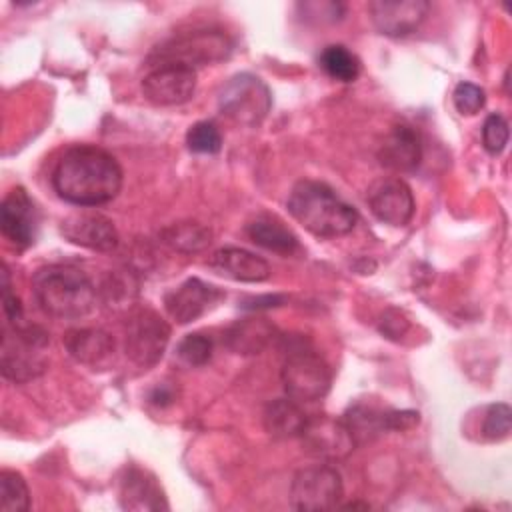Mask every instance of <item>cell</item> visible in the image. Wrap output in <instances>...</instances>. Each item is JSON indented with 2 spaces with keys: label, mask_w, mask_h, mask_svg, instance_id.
I'll return each instance as SVG.
<instances>
[{
  "label": "cell",
  "mask_w": 512,
  "mask_h": 512,
  "mask_svg": "<svg viewBox=\"0 0 512 512\" xmlns=\"http://www.w3.org/2000/svg\"><path fill=\"white\" fill-rule=\"evenodd\" d=\"M372 214L390 226H406L414 216V196L410 186L400 178L378 180L368 190Z\"/></svg>",
  "instance_id": "cell-15"
},
{
  "label": "cell",
  "mask_w": 512,
  "mask_h": 512,
  "mask_svg": "<svg viewBox=\"0 0 512 512\" xmlns=\"http://www.w3.org/2000/svg\"><path fill=\"white\" fill-rule=\"evenodd\" d=\"M420 158H422L420 134L406 124L394 126L378 150L380 164L394 172L414 170L420 164Z\"/></svg>",
  "instance_id": "cell-19"
},
{
  "label": "cell",
  "mask_w": 512,
  "mask_h": 512,
  "mask_svg": "<svg viewBox=\"0 0 512 512\" xmlns=\"http://www.w3.org/2000/svg\"><path fill=\"white\" fill-rule=\"evenodd\" d=\"M218 106L230 120L242 126H258L272 108V94L258 76L240 72L220 88Z\"/></svg>",
  "instance_id": "cell-7"
},
{
  "label": "cell",
  "mask_w": 512,
  "mask_h": 512,
  "mask_svg": "<svg viewBox=\"0 0 512 512\" xmlns=\"http://www.w3.org/2000/svg\"><path fill=\"white\" fill-rule=\"evenodd\" d=\"M130 286H128V282H126V278H110L106 284H104V288H102V292L106 294V298H108V302H118V300H130Z\"/></svg>",
  "instance_id": "cell-34"
},
{
  "label": "cell",
  "mask_w": 512,
  "mask_h": 512,
  "mask_svg": "<svg viewBox=\"0 0 512 512\" xmlns=\"http://www.w3.org/2000/svg\"><path fill=\"white\" fill-rule=\"evenodd\" d=\"M510 426H512V410L508 404L498 402L488 406L484 420H482V434L484 438L498 442L508 438L510 434Z\"/></svg>",
  "instance_id": "cell-30"
},
{
  "label": "cell",
  "mask_w": 512,
  "mask_h": 512,
  "mask_svg": "<svg viewBox=\"0 0 512 512\" xmlns=\"http://www.w3.org/2000/svg\"><path fill=\"white\" fill-rule=\"evenodd\" d=\"M38 306L52 318L76 320L88 316L98 300L96 288L84 270L70 264L40 268L32 278Z\"/></svg>",
  "instance_id": "cell-3"
},
{
  "label": "cell",
  "mask_w": 512,
  "mask_h": 512,
  "mask_svg": "<svg viewBox=\"0 0 512 512\" xmlns=\"http://www.w3.org/2000/svg\"><path fill=\"white\" fill-rule=\"evenodd\" d=\"M284 296H264V298H252V304H244V308L258 310V308H270V306H280Z\"/></svg>",
  "instance_id": "cell-35"
},
{
  "label": "cell",
  "mask_w": 512,
  "mask_h": 512,
  "mask_svg": "<svg viewBox=\"0 0 512 512\" xmlns=\"http://www.w3.org/2000/svg\"><path fill=\"white\" fill-rule=\"evenodd\" d=\"M428 10L426 0H374L368 4L374 28L394 38L412 34L426 20Z\"/></svg>",
  "instance_id": "cell-14"
},
{
  "label": "cell",
  "mask_w": 512,
  "mask_h": 512,
  "mask_svg": "<svg viewBox=\"0 0 512 512\" xmlns=\"http://www.w3.org/2000/svg\"><path fill=\"white\" fill-rule=\"evenodd\" d=\"M170 340L168 322L152 308L142 306L130 312L124 324V352L140 368L154 366Z\"/></svg>",
  "instance_id": "cell-8"
},
{
  "label": "cell",
  "mask_w": 512,
  "mask_h": 512,
  "mask_svg": "<svg viewBox=\"0 0 512 512\" xmlns=\"http://www.w3.org/2000/svg\"><path fill=\"white\" fill-rule=\"evenodd\" d=\"M452 100L462 116H474L484 108L486 92L472 82H460L452 92Z\"/></svg>",
  "instance_id": "cell-31"
},
{
  "label": "cell",
  "mask_w": 512,
  "mask_h": 512,
  "mask_svg": "<svg viewBox=\"0 0 512 512\" xmlns=\"http://www.w3.org/2000/svg\"><path fill=\"white\" fill-rule=\"evenodd\" d=\"M68 354L92 370H106L116 362V342L102 328H74L62 338Z\"/></svg>",
  "instance_id": "cell-16"
},
{
  "label": "cell",
  "mask_w": 512,
  "mask_h": 512,
  "mask_svg": "<svg viewBox=\"0 0 512 512\" xmlns=\"http://www.w3.org/2000/svg\"><path fill=\"white\" fill-rule=\"evenodd\" d=\"M160 238L172 250L182 254H192V252L204 250L212 242V232L208 226L196 220H182L162 228Z\"/></svg>",
  "instance_id": "cell-24"
},
{
  "label": "cell",
  "mask_w": 512,
  "mask_h": 512,
  "mask_svg": "<svg viewBox=\"0 0 512 512\" xmlns=\"http://www.w3.org/2000/svg\"><path fill=\"white\" fill-rule=\"evenodd\" d=\"M118 498L124 510H168L164 490L156 478L138 466H130L122 476Z\"/></svg>",
  "instance_id": "cell-18"
},
{
  "label": "cell",
  "mask_w": 512,
  "mask_h": 512,
  "mask_svg": "<svg viewBox=\"0 0 512 512\" xmlns=\"http://www.w3.org/2000/svg\"><path fill=\"white\" fill-rule=\"evenodd\" d=\"M320 68L338 82H354L360 76L362 64L354 52H350L342 44H330L320 52L318 58Z\"/></svg>",
  "instance_id": "cell-26"
},
{
  "label": "cell",
  "mask_w": 512,
  "mask_h": 512,
  "mask_svg": "<svg viewBox=\"0 0 512 512\" xmlns=\"http://www.w3.org/2000/svg\"><path fill=\"white\" fill-rule=\"evenodd\" d=\"M210 266L236 282H264L270 276V264L244 248H220L210 256Z\"/></svg>",
  "instance_id": "cell-20"
},
{
  "label": "cell",
  "mask_w": 512,
  "mask_h": 512,
  "mask_svg": "<svg viewBox=\"0 0 512 512\" xmlns=\"http://www.w3.org/2000/svg\"><path fill=\"white\" fill-rule=\"evenodd\" d=\"M212 340L210 336L202 334V332H192L186 334L178 346H176V354L178 358L186 364V366H204L210 358H212Z\"/></svg>",
  "instance_id": "cell-29"
},
{
  "label": "cell",
  "mask_w": 512,
  "mask_h": 512,
  "mask_svg": "<svg viewBox=\"0 0 512 512\" xmlns=\"http://www.w3.org/2000/svg\"><path fill=\"white\" fill-rule=\"evenodd\" d=\"M306 420L300 402L292 398H276L264 410V428L272 438H300Z\"/></svg>",
  "instance_id": "cell-23"
},
{
  "label": "cell",
  "mask_w": 512,
  "mask_h": 512,
  "mask_svg": "<svg viewBox=\"0 0 512 512\" xmlns=\"http://www.w3.org/2000/svg\"><path fill=\"white\" fill-rule=\"evenodd\" d=\"M508 122L500 114H490L482 126V142L490 154H500L508 144Z\"/></svg>",
  "instance_id": "cell-32"
},
{
  "label": "cell",
  "mask_w": 512,
  "mask_h": 512,
  "mask_svg": "<svg viewBox=\"0 0 512 512\" xmlns=\"http://www.w3.org/2000/svg\"><path fill=\"white\" fill-rule=\"evenodd\" d=\"M30 508V490L20 472H0V510L2 512H24Z\"/></svg>",
  "instance_id": "cell-27"
},
{
  "label": "cell",
  "mask_w": 512,
  "mask_h": 512,
  "mask_svg": "<svg viewBox=\"0 0 512 512\" xmlns=\"http://www.w3.org/2000/svg\"><path fill=\"white\" fill-rule=\"evenodd\" d=\"M342 478L328 464L306 466L294 474L290 486V504L302 512H322L338 506L342 498Z\"/></svg>",
  "instance_id": "cell-9"
},
{
  "label": "cell",
  "mask_w": 512,
  "mask_h": 512,
  "mask_svg": "<svg viewBox=\"0 0 512 512\" xmlns=\"http://www.w3.org/2000/svg\"><path fill=\"white\" fill-rule=\"evenodd\" d=\"M290 216L318 238H338L354 230L358 212L328 184L300 180L288 196Z\"/></svg>",
  "instance_id": "cell-2"
},
{
  "label": "cell",
  "mask_w": 512,
  "mask_h": 512,
  "mask_svg": "<svg viewBox=\"0 0 512 512\" xmlns=\"http://www.w3.org/2000/svg\"><path fill=\"white\" fill-rule=\"evenodd\" d=\"M186 144L196 154H216L222 148V134L214 122L200 120L188 128Z\"/></svg>",
  "instance_id": "cell-28"
},
{
  "label": "cell",
  "mask_w": 512,
  "mask_h": 512,
  "mask_svg": "<svg viewBox=\"0 0 512 512\" xmlns=\"http://www.w3.org/2000/svg\"><path fill=\"white\" fill-rule=\"evenodd\" d=\"M196 70L182 64H156L142 78V94L156 106H178L192 98Z\"/></svg>",
  "instance_id": "cell-10"
},
{
  "label": "cell",
  "mask_w": 512,
  "mask_h": 512,
  "mask_svg": "<svg viewBox=\"0 0 512 512\" xmlns=\"http://www.w3.org/2000/svg\"><path fill=\"white\" fill-rule=\"evenodd\" d=\"M222 298L224 292L218 286L200 278H188L164 296V306L170 318L178 324H188L212 310Z\"/></svg>",
  "instance_id": "cell-12"
},
{
  "label": "cell",
  "mask_w": 512,
  "mask_h": 512,
  "mask_svg": "<svg viewBox=\"0 0 512 512\" xmlns=\"http://www.w3.org/2000/svg\"><path fill=\"white\" fill-rule=\"evenodd\" d=\"M232 48L234 44L224 30L198 28L176 34L156 46L148 56V64H182L196 70L198 66L226 60L232 54Z\"/></svg>",
  "instance_id": "cell-4"
},
{
  "label": "cell",
  "mask_w": 512,
  "mask_h": 512,
  "mask_svg": "<svg viewBox=\"0 0 512 512\" xmlns=\"http://www.w3.org/2000/svg\"><path fill=\"white\" fill-rule=\"evenodd\" d=\"M300 438L312 454L328 458V460L344 458L356 446V442H354L350 430L346 428L344 420L342 418H332L328 414L308 416Z\"/></svg>",
  "instance_id": "cell-13"
},
{
  "label": "cell",
  "mask_w": 512,
  "mask_h": 512,
  "mask_svg": "<svg viewBox=\"0 0 512 512\" xmlns=\"http://www.w3.org/2000/svg\"><path fill=\"white\" fill-rule=\"evenodd\" d=\"M64 238L72 244L96 250V252H110L118 246V232L110 218L94 212H80L70 214L62 220L60 226Z\"/></svg>",
  "instance_id": "cell-17"
},
{
  "label": "cell",
  "mask_w": 512,
  "mask_h": 512,
  "mask_svg": "<svg viewBox=\"0 0 512 512\" xmlns=\"http://www.w3.org/2000/svg\"><path fill=\"white\" fill-rule=\"evenodd\" d=\"M342 420L350 430L356 446L380 436L382 432H388V410L356 404L342 416Z\"/></svg>",
  "instance_id": "cell-25"
},
{
  "label": "cell",
  "mask_w": 512,
  "mask_h": 512,
  "mask_svg": "<svg viewBox=\"0 0 512 512\" xmlns=\"http://www.w3.org/2000/svg\"><path fill=\"white\" fill-rule=\"evenodd\" d=\"M48 334L32 324H6L0 350V368L12 382H28L46 368L44 348Z\"/></svg>",
  "instance_id": "cell-6"
},
{
  "label": "cell",
  "mask_w": 512,
  "mask_h": 512,
  "mask_svg": "<svg viewBox=\"0 0 512 512\" xmlns=\"http://www.w3.org/2000/svg\"><path fill=\"white\" fill-rule=\"evenodd\" d=\"M280 378L286 396L300 404L324 398L332 384L330 366L302 338L288 344Z\"/></svg>",
  "instance_id": "cell-5"
},
{
  "label": "cell",
  "mask_w": 512,
  "mask_h": 512,
  "mask_svg": "<svg viewBox=\"0 0 512 512\" xmlns=\"http://www.w3.org/2000/svg\"><path fill=\"white\" fill-rule=\"evenodd\" d=\"M52 186L62 200L74 206H100L118 196L122 168L110 152L80 144L60 156L52 170Z\"/></svg>",
  "instance_id": "cell-1"
},
{
  "label": "cell",
  "mask_w": 512,
  "mask_h": 512,
  "mask_svg": "<svg viewBox=\"0 0 512 512\" xmlns=\"http://www.w3.org/2000/svg\"><path fill=\"white\" fill-rule=\"evenodd\" d=\"M246 234L254 244L282 256L294 254L298 250L296 234L288 226H284V222L270 214H262L256 220H252L246 226Z\"/></svg>",
  "instance_id": "cell-22"
},
{
  "label": "cell",
  "mask_w": 512,
  "mask_h": 512,
  "mask_svg": "<svg viewBox=\"0 0 512 512\" xmlns=\"http://www.w3.org/2000/svg\"><path fill=\"white\" fill-rule=\"evenodd\" d=\"M278 338V330L272 322L260 316H250L244 320L234 322L226 332H224V342L226 346L242 356H252L260 354L266 350L274 340Z\"/></svg>",
  "instance_id": "cell-21"
},
{
  "label": "cell",
  "mask_w": 512,
  "mask_h": 512,
  "mask_svg": "<svg viewBox=\"0 0 512 512\" xmlns=\"http://www.w3.org/2000/svg\"><path fill=\"white\" fill-rule=\"evenodd\" d=\"M38 210L24 188H12L0 206V228L4 238L16 248H28L36 240Z\"/></svg>",
  "instance_id": "cell-11"
},
{
  "label": "cell",
  "mask_w": 512,
  "mask_h": 512,
  "mask_svg": "<svg viewBox=\"0 0 512 512\" xmlns=\"http://www.w3.org/2000/svg\"><path fill=\"white\" fill-rule=\"evenodd\" d=\"M420 414L416 410H388V432H404L418 426Z\"/></svg>",
  "instance_id": "cell-33"
}]
</instances>
